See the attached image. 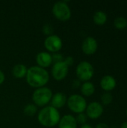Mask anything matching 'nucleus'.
I'll return each mask as SVG.
<instances>
[{"label":"nucleus","instance_id":"c756f323","mask_svg":"<svg viewBox=\"0 0 127 128\" xmlns=\"http://www.w3.org/2000/svg\"><path fill=\"white\" fill-rule=\"evenodd\" d=\"M126 115H127V110H126Z\"/></svg>","mask_w":127,"mask_h":128},{"label":"nucleus","instance_id":"c85d7f7f","mask_svg":"<svg viewBox=\"0 0 127 128\" xmlns=\"http://www.w3.org/2000/svg\"><path fill=\"white\" fill-rule=\"evenodd\" d=\"M120 128H127V122H124V123H122Z\"/></svg>","mask_w":127,"mask_h":128},{"label":"nucleus","instance_id":"4be33fe9","mask_svg":"<svg viewBox=\"0 0 127 128\" xmlns=\"http://www.w3.org/2000/svg\"><path fill=\"white\" fill-rule=\"evenodd\" d=\"M52 64H55L58 62H64V57L63 56V55L61 53L56 52H53L52 54Z\"/></svg>","mask_w":127,"mask_h":128},{"label":"nucleus","instance_id":"9b49d317","mask_svg":"<svg viewBox=\"0 0 127 128\" xmlns=\"http://www.w3.org/2000/svg\"><path fill=\"white\" fill-rule=\"evenodd\" d=\"M100 86L106 92H110L116 88L117 81L113 76L106 75L100 80Z\"/></svg>","mask_w":127,"mask_h":128},{"label":"nucleus","instance_id":"f3484780","mask_svg":"<svg viewBox=\"0 0 127 128\" xmlns=\"http://www.w3.org/2000/svg\"><path fill=\"white\" fill-rule=\"evenodd\" d=\"M108 20V16L106 12L103 10H97L94 13L93 16V20L95 22V24L98 26H103L104 25Z\"/></svg>","mask_w":127,"mask_h":128},{"label":"nucleus","instance_id":"a211bd4d","mask_svg":"<svg viewBox=\"0 0 127 128\" xmlns=\"http://www.w3.org/2000/svg\"><path fill=\"white\" fill-rule=\"evenodd\" d=\"M114 26L115 28L123 30L127 27V20L124 16H118L114 21Z\"/></svg>","mask_w":127,"mask_h":128},{"label":"nucleus","instance_id":"39448f33","mask_svg":"<svg viewBox=\"0 0 127 128\" xmlns=\"http://www.w3.org/2000/svg\"><path fill=\"white\" fill-rule=\"evenodd\" d=\"M67 104L71 111L77 114L84 112L88 105L85 98L78 94H71L67 98Z\"/></svg>","mask_w":127,"mask_h":128},{"label":"nucleus","instance_id":"4468645a","mask_svg":"<svg viewBox=\"0 0 127 128\" xmlns=\"http://www.w3.org/2000/svg\"><path fill=\"white\" fill-rule=\"evenodd\" d=\"M67 98L64 93L57 92L55 94H53L52 97L51 106L56 109H59V108L63 107L67 104Z\"/></svg>","mask_w":127,"mask_h":128},{"label":"nucleus","instance_id":"f257e3e1","mask_svg":"<svg viewBox=\"0 0 127 128\" xmlns=\"http://www.w3.org/2000/svg\"><path fill=\"white\" fill-rule=\"evenodd\" d=\"M25 77L28 85L34 88L45 86L49 80V72L40 66H32L28 68Z\"/></svg>","mask_w":127,"mask_h":128},{"label":"nucleus","instance_id":"7ed1b4c3","mask_svg":"<svg viewBox=\"0 0 127 128\" xmlns=\"http://www.w3.org/2000/svg\"><path fill=\"white\" fill-rule=\"evenodd\" d=\"M53 94L52 90L46 86L37 88L32 94V100L36 106H43L51 101Z\"/></svg>","mask_w":127,"mask_h":128},{"label":"nucleus","instance_id":"6e6552de","mask_svg":"<svg viewBox=\"0 0 127 128\" xmlns=\"http://www.w3.org/2000/svg\"><path fill=\"white\" fill-rule=\"evenodd\" d=\"M86 115L88 118L91 119H97L103 115L104 112V108L102 104L100 102L94 101L87 105L86 107Z\"/></svg>","mask_w":127,"mask_h":128},{"label":"nucleus","instance_id":"1a4fd4ad","mask_svg":"<svg viewBox=\"0 0 127 128\" xmlns=\"http://www.w3.org/2000/svg\"><path fill=\"white\" fill-rule=\"evenodd\" d=\"M68 71H69V67L64 62L53 64L52 68V76L56 80H64L67 76Z\"/></svg>","mask_w":127,"mask_h":128},{"label":"nucleus","instance_id":"b1692460","mask_svg":"<svg viewBox=\"0 0 127 128\" xmlns=\"http://www.w3.org/2000/svg\"><path fill=\"white\" fill-rule=\"evenodd\" d=\"M64 62L68 67H70V66L73 65V63H74V58H73V56H67L66 58H64Z\"/></svg>","mask_w":127,"mask_h":128},{"label":"nucleus","instance_id":"393cba45","mask_svg":"<svg viewBox=\"0 0 127 128\" xmlns=\"http://www.w3.org/2000/svg\"><path fill=\"white\" fill-rule=\"evenodd\" d=\"M79 86H81V81L79 79H76L72 82V87L73 88H78Z\"/></svg>","mask_w":127,"mask_h":128},{"label":"nucleus","instance_id":"2eb2a0df","mask_svg":"<svg viewBox=\"0 0 127 128\" xmlns=\"http://www.w3.org/2000/svg\"><path fill=\"white\" fill-rule=\"evenodd\" d=\"M27 71H28L27 67L25 64H20V63L15 64L12 68V74L13 76L16 78H19V79L25 76Z\"/></svg>","mask_w":127,"mask_h":128},{"label":"nucleus","instance_id":"bb28decb","mask_svg":"<svg viewBox=\"0 0 127 128\" xmlns=\"http://www.w3.org/2000/svg\"><path fill=\"white\" fill-rule=\"evenodd\" d=\"M4 74L3 73V71L1 70H0V85L3 83V82L4 81Z\"/></svg>","mask_w":127,"mask_h":128},{"label":"nucleus","instance_id":"f03ea898","mask_svg":"<svg viewBox=\"0 0 127 128\" xmlns=\"http://www.w3.org/2000/svg\"><path fill=\"white\" fill-rule=\"evenodd\" d=\"M37 119L43 126L51 128L58 124L61 115L58 109L49 105L40 110L37 115Z\"/></svg>","mask_w":127,"mask_h":128},{"label":"nucleus","instance_id":"cd10ccee","mask_svg":"<svg viewBox=\"0 0 127 128\" xmlns=\"http://www.w3.org/2000/svg\"><path fill=\"white\" fill-rule=\"evenodd\" d=\"M80 128H92V126L91 125H90V124H82V125H81V127Z\"/></svg>","mask_w":127,"mask_h":128},{"label":"nucleus","instance_id":"ddd939ff","mask_svg":"<svg viewBox=\"0 0 127 128\" xmlns=\"http://www.w3.org/2000/svg\"><path fill=\"white\" fill-rule=\"evenodd\" d=\"M58 128H77L76 118L72 115H65L61 118L58 122Z\"/></svg>","mask_w":127,"mask_h":128},{"label":"nucleus","instance_id":"dca6fc26","mask_svg":"<svg viewBox=\"0 0 127 128\" xmlns=\"http://www.w3.org/2000/svg\"><path fill=\"white\" fill-rule=\"evenodd\" d=\"M81 92L83 96L90 97L95 92V86L93 82L90 81L84 82L81 85Z\"/></svg>","mask_w":127,"mask_h":128},{"label":"nucleus","instance_id":"6ab92c4d","mask_svg":"<svg viewBox=\"0 0 127 128\" xmlns=\"http://www.w3.org/2000/svg\"><path fill=\"white\" fill-rule=\"evenodd\" d=\"M37 111V107L34 104H28L25 105L23 108V112L26 116H33L35 115V113Z\"/></svg>","mask_w":127,"mask_h":128},{"label":"nucleus","instance_id":"423d86ee","mask_svg":"<svg viewBox=\"0 0 127 128\" xmlns=\"http://www.w3.org/2000/svg\"><path fill=\"white\" fill-rule=\"evenodd\" d=\"M52 14L59 20H68L71 16V10L65 1L56 2L52 6Z\"/></svg>","mask_w":127,"mask_h":128},{"label":"nucleus","instance_id":"0eeeda50","mask_svg":"<svg viewBox=\"0 0 127 128\" xmlns=\"http://www.w3.org/2000/svg\"><path fill=\"white\" fill-rule=\"evenodd\" d=\"M62 45V40L57 34H52L47 36L44 40V46L46 50L52 52H58L61 49Z\"/></svg>","mask_w":127,"mask_h":128},{"label":"nucleus","instance_id":"a878e982","mask_svg":"<svg viewBox=\"0 0 127 128\" xmlns=\"http://www.w3.org/2000/svg\"><path fill=\"white\" fill-rule=\"evenodd\" d=\"M95 128H109V127L106 123H99V124H97Z\"/></svg>","mask_w":127,"mask_h":128},{"label":"nucleus","instance_id":"412c9836","mask_svg":"<svg viewBox=\"0 0 127 128\" xmlns=\"http://www.w3.org/2000/svg\"><path fill=\"white\" fill-rule=\"evenodd\" d=\"M75 118H76L77 124L79 123V124H80L82 125L84 124H86L87 120H88V116L85 112H81V113L77 114L76 117H75Z\"/></svg>","mask_w":127,"mask_h":128},{"label":"nucleus","instance_id":"f8f14e48","mask_svg":"<svg viewBox=\"0 0 127 128\" xmlns=\"http://www.w3.org/2000/svg\"><path fill=\"white\" fill-rule=\"evenodd\" d=\"M36 62L38 66L43 68H47L52 64V54L45 51L40 52L36 56Z\"/></svg>","mask_w":127,"mask_h":128},{"label":"nucleus","instance_id":"aec40b11","mask_svg":"<svg viewBox=\"0 0 127 128\" xmlns=\"http://www.w3.org/2000/svg\"><path fill=\"white\" fill-rule=\"evenodd\" d=\"M113 100V96L110 92H104L101 96L102 105H109Z\"/></svg>","mask_w":127,"mask_h":128},{"label":"nucleus","instance_id":"5701e85b","mask_svg":"<svg viewBox=\"0 0 127 128\" xmlns=\"http://www.w3.org/2000/svg\"><path fill=\"white\" fill-rule=\"evenodd\" d=\"M42 31H43V32L46 35L49 36V35L53 34L52 33H53V31H54V28H53V26L51 24L46 23V24L43 25V26L42 28Z\"/></svg>","mask_w":127,"mask_h":128},{"label":"nucleus","instance_id":"9d476101","mask_svg":"<svg viewBox=\"0 0 127 128\" xmlns=\"http://www.w3.org/2000/svg\"><path fill=\"white\" fill-rule=\"evenodd\" d=\"M98 48V43L97 40L91 36H88L84 39L82 44V52L88 55L91 56L94 54Z\"/></svg>","mask_w":127,"mask_h":128},{"label":"nucleus","instance_id":"20e7f679","mask_svg":"<svg viewBox=\"0 0 127 128\" xmlns=\"http://www.w3.org/2000/svg\"><path fill=\"white\" fill-rule=\"evenodd\" d=\"M76 74L77 79L80 81L87 82L89 81L94 74V68L89 62L82 61L80 62L76 68Z\"/></svg>","mask_w":127,"mask_h":128}]
</instances>
